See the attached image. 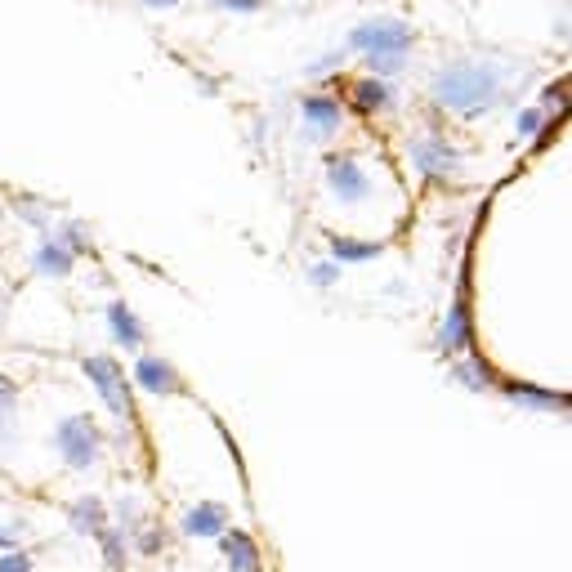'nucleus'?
<instances>
[{
	"mask_svg": "<svg viewBox=\"0 0 572 572\" xmlns=\"http://www.w3.org/2000/svg\"><path fill=\"white\" fill-rule=\"evenodd\" d=\"M519 72H505L501 63H452L429 81V94L456 117H483L514 90Z\"/></svg>",
	"mask_w": 572,
	"mask_h": 572,
	"instance_id": "obj_1",
	"label": "nucleus"
},
{
	"mask_svg": "<svg viewBox=\"0 0 572 572\" xmlns=\"http://www.w3.org/2000/svg\"><path fill=\"white\" fill-rule=\"evenodd\" d=\"M103 447H108V438H103V429L90 412L63 416V421L54 425V452H59L63 465L76 474H90L94 465L103 461Z\"/></svg>",
	"mask_w": 572,
	"mask_h": 572,
	"instance_id": "obj_2",
	"label": "nucleus"
},
{
	"mask_svg": "<svg viewBox=\"0 0 572 572\" xmlns=\"http://www.w3.org/2000/svg\"><path fill=\"white\" fill-rule=\"evenodd\" d=\"M416 32L403 23V18H371V23H358L349 32V50L367 54V59H389V54H412Z\"/></svg>",
	"mask_w": 572,
	"mask_h": 572,
	"instance_id": "obj_3",
	"label": "nucleus"
},
{
	"mask_svg": "<svg viewBox=\"0 0 572 572\" xmlns=\"http://www.w3.org/2000/svg\"><path fill=\"white\" fill-rule=\"evenodd\" d=\"M81 371H85V380H90V385L99 389L103 407H108V412L117 416L121 425L135 421V398H130L126 371H121V362H117V358H108V354H90V358H81Z\"/></svg>",
	"mask_w": 572,
	"mask_h": 572,
	"instance_id": "obj_4",
	"label": "nucleus"
},
{
	"mask_svg": "<svg viewBox=\"0 0 572 572\" xmlns=\"http://www.w3.org/2000/svg\"><path fill=\"white\" fill-rule=\"evenodd\" d=\"M327 188L336 193V202H345V206L367 202V193H371L367 175L358 170L354 157H327Z\"/></svg>",
	"mask_w": 572,
	"mask_h": 572,
	"instance_id": "obj_5",
	"label": "nucleus"
},
{
	"mask_svg": "<svg viewBox=\"0 0 572 572\" xmlns=\"http://www.w3.org/2000/svg\"><path fill=\"white\" fill-rule=\"evenodd\" d=\"M179 532L193 541H219L228 532V510L219 501H197L184 510V519H179Z\"/></svg>",
	"mask_w": 572,
	"mask_h": 572,
	"instance_id": "obj_6",
	"label": "nucleus"
},
{
	"mask_svg": "<svg viewBox=\"0 0 572 572\" xmlns=\"http://www.w3.org/2000/svg\"><path fill=\"white\" fill-rule=\"evenodd\" d=\"M135 385L143 389V394H152V398H170V394H179V389H184V380H179V371L170 367L166 358L139 354L135 358Z\"/></svg>",
	"mask_w": 572,
	"mask_h": 572,
	"instance_id": "obj_7",
	"label": "nucleus"
},
{
	"mask_svg": "<svg viewBox=\"0 0 572 572\" xmlns=\"http://www.w3.org/2000/svg\"><path fill=\"white\" fill-rule=\"evenodd\" d=\"M412 161H416V170H421V179H447L461 157H456V148L443 135H429V139L412 143Z\"/></svg>",
	"mask_w": 572,
	"mask_h": 572,
	"instance_id": "obj_8",
	"label": "nucleus"
},
{
	"mask_svg": "<svg viewBox=\"0 0 572 572\" xmlns=\"http://www.w3.org/2000/svg\"><path fill=\"white\" fill-rule=\"evenodd\" d=\"M32 269L41 273V278L63 282V278H72V269H76V255H72L68 246H63L54 233H45L41 242H36V251H32Z\"/></svg>",
	"mask_w": 572,
	"mask_h": 572,
	"instance_id": "obj_9",
	"label": "nucleus"
},
{
	"mask_svg": "<svg viewBox=\"0 0 572 572\" xmlns=\"http://www.w3.org/2000/svg\"><path fill=\"white\" fill-rule=\"evenodd\" d=\"M108 331H112V340H117L121 349H130V354H143V340H148V331H143L139 313L130 309L126 300H112V304H108Z\"/></svg>",
	"mask_w": 572,
	"mask_h": 572,
	"instance_id": "obj_10",
	"label": "nucleus"
},
{
	"mask_svg": "<svg viewBox=\"0 0 572 572\" xmlns=\"http://www.w3.org/2000/svg\"><path fill=\"white\" fill-rule=\"evenodd\" d=\"M108 523H112V514H108V505H103L99 497L68 501V528L76 532V537H99Z\"/></svg>",
	"mask_w": 572,
	"mask_h": 572,
	"instance_id": "obj_11",
	"label": "nucleus"
},
{
	"mask_svg": "<svg viewBox=\"0 0 572 572\" xmlns=\"http://www.w3.org/2000/svg\"><path fill=\"white\" fill-rule=\"evenodd\" d=\"M340 121H345V112H340L336 99H327V94L304 99V130H309L313 139H331L340 130Z\"/></svg>",
	"mask_w": 572,
	"mask_h": 572,
	"instance_id": "obj_12",
	"label": "nucleus"
},
{
	"mask_svg": "<svg viewBox=\"0 0 572 572\" xmlns=\"http://www.w3.org/2000/svg\"><path fill=\"white\" fill-rule=\"evenodd\" d=\"M219 550H224V559H228V568L233 572H260V550H255L251 532L228 528L224 537H219Z\"/></svg>",
	"mask_w": 572,
	"mask_h": 572,
	"instance_id": "obj_13",
	"label": "nucleus"
},
{
	"mask_svg": "<svg viewBox=\"0 0 572 572\" xmlns=\"http://www.w3.org/2000/svg\"><path fill=\"white\" fill-rule=\"evenodd\" d=\"M438 345H443L447 354H465V349H470V313H465V300L452 304L443 331H438Z\"/></svg>",
	"mask_w": 572,
	"mask_h": 572,
	"instance_id": "obj_14",
	"label": "nucleus"
},
{
	"mask_svg": "<svg viewBox=\"0 0 572 572\" xmlns=\"http://www.w3.org/2000/svg\"><path fill=\"white\" fill-rule=\"evenodd\" d=\"M394 85L389 81H380V76H362V81L354 85V103L362 112H389L394 108Z\"/></svg>",
	"mask_w": 572,
	"mask_h": 572,
	"instance_id": "obj_15",
	"label": "nucleus"
},
{
	"mask_svg": "<svg viewBox=\"0 0 572 572\" xmlns=\"http://www.w3.org/2000/svg\"><path fill=\"white\" fill-rule=\"evenodd\" d=\"M94 541H99V550H103V564H108L112 572H126V564H130V537H126V532L108 523Z\"/></svg>",
	"mask_w": 572,
	"mask_h": 572,
	"instance_id": "obj_16",
	"label": "nucleus"
},
{
	"mask_svg": "<svg viewBox=\"0 0 572 572\" xmlns=\"http://www.w3.org/2000/svg\"><path fill=\"white\" fill-rule=\"evenodd\" d=\"M50 233L68 246L76 260H81V255H94V233H90V224H81V219H63V224H54Z\"/></svg>",
	"mask_w": 572,
	"mask_h": 572,
	"instance_id": "obj_17",
	"label": "nucleus"
},
{
	"mask_svg": "<svg viewBox=\"0 0 572 572\" xmlns=\"http://www.w3.org/2000/svg\"><path fill=\"white\" fill-rule=\"evenodd\" d=\"M331 255L340 264H354V260H376L380 251L371 242H354V237H331Z\"/></svg>",
	"mask_w": 572,
	"mask_h": 572,
	"instance_id": "obj_18",
	"label": "nucleus"
},
{
	"mask_svg": "<svg viewBox=\"0 0 572 572\" xmlns=\"http://www.w3.org/2000/svg\"><path fill=\"white\" fill-rule=\"evenodd\" d=\"M14 211L23 215V224H32V228H41V237L50 233V211H45V202H36V197H27V193H18L14 197Z\"/></svg>",
	"mask_w": 572,
	"mask_h": 572,
	"instance_id": "obj_19",
	"label": "nucleus"
},
{
	"mask_svg": "<svg viewBox=\"0 0 572 572\" xmlns=\"http://www.w3.org/2000/svg\"><path fill=\"white\" fill-rule=\"evenodd\" d=\"M161 546H166V532H161V528H139L135 537H130V550L143 555V559H152Z\"/></svg>",
	"mask_w": 572,
	"mask_h": 572,
	"instance_id": "obj_20",
	"label": "nucleus"
},
{
	"mask_svg": "<svg viewBox=\"0 0 572 572\" xmlns=\"http://www.w3.org/2000/svg\"><path fill=\"white\" fill-rule=\"evenodd\" d=\"M112 528H121L126 537H135V532L143 528V514H139L135 497H121V501H117V523H112Z\"/></svg>",
	"mask_w": 572,
	"mask_h": 572,
	"instance_id": "obj_21",
	"label": "nucleus"
},
{
	"mask_svg": "<svg viewBox=\"0 0 572 572\" xmlns=\"http://www.w3.org/2000/svg\"><path fill=\"white\" fill-rule=\"evenodd\" d=\"M23 537H27V523L23 519H5V514H0V555H5V550H18V546H23Z\"/></svg>",
	"mask_w": 572,
	"mask_h": 572,
	"instance_id": "obj_22",
	"label": "nucleus"
},
{
	"mask_svg": "<svg viewBox=\"0 0 572 572\" xmlns=\"http://www.w3.org/2000/svg\"><path fill=\"white\" fill-rule=\"evenodd\" d=\"M546 135V108H523L519 112V139Z\"/></svg>",
	"mask_w": 572,
	"mask_h": 572,
	"instance_id": "obj_23",
	"label": "nucleus"
},
{
	"mask_svg": "<svg viewBox=\"0 0 572 572\" xmlns=\"http://www.w3.org/2000/svg\"><path fill=\"white\" fill-rule=\"evenodd\" d=\"M0 572H36V559H32V550H5L0 555Z\"/></svg>",
	"mask_w": 572,
	"mask_h": 572,
	"instance_id": "obj_24",
	"label": "nucleus"
},
{
	"mask_svg": "<svg viewBox=\"0 0 572 572\" xmlns=\"http://www.w3.org/2000/svg\"><path fill=\"white\" fill-rule=\"evenodd\" d=\"M456 376H461V380H465V385H470V389H474V394H483V389H488V376H483V371H479V367H474V358H465V362H461V367H456Z\"/></svg>",
	"mask_w": 572,
	"mask_h": 572,
	"instance_id": "obj_25",
	"label": "nucleus"
},
{
	"mask_svg": "<svg viewBox=\"0 0 572 572\" xmlns=\"http://www.w3.org/2000/svg\"><path fill=\"white\" fill-rule=\"evenodd\" d=\"M336 278H340V264H313V269H309V282L322 286V291H327V286H336Z\"/></svg>",
	"mask_w": 572,
	"mask_h": 572,
	"instance_id": "obj_26",
	"label": "nucleus"
},
{
	"mask_svg": "<svg viewBox=\"0 0 572 572\" xmlns=\"http://www.w3.org/2000/svg\"><path fill=\"white\" fill-rule=\"evenodd\" d=\"M14 407H18V385L5 376V371H0V416L14 412Z\"/></svg>",
	"mask_w": 572,
	"mask_h": 572,
	"instance_id": "obj_27",
	"label": "nucleus"
},
{
	"mask_svg": "<svg viewBox=\"0 0 572 572\" xmlns=\"http://www.w3.org/2000/svg\"><path fill=\"white\" fill-rule=\"evenodd\" d=\"M211 5L228 9V14H260V5H264V0H211Z\"/></svg>",
	"mask_w": 572,
	"mask_h": 572,
	"instance_id": "obj_28",
	"label": "nucleus"
},
{
	"mask_svg": "<svg viewBox=\"0 0 572 572\" xmlns=\"http://www.w3.org/2000/svg\"><path fill=\"white\" fill-rule=\"evenodd\" d=\"M14 443V421H9V412L0 416V470H5V447Z\"/></svg>",
	"mask_w": 572,
	"mask_h": 572,
	"instance_id": "obj_29",
	"label": "nucleus"
},
{
	"mask_svg": "<svg viewBox=\"0 0 572 572\" xmlns=\"http://www.w3.org/2000/svg\"><path fill=\"white\" fill-rule=\"evenodd\" d=\"M340 59H345V54H327V59H322V63H313V68H309V76H322L327 68H336Z\"/></svg>",
	"mask_w": 572,
	"mask_h": 572,
	"instance_id": "obj_30",
	"label": "nucleus"
},
{
	"mask_svg": "<svg viewBox=\"0 0 572 572\" xmlns=\"http://www.w3.org/2000/svg\"><path fill=\"white\" fill-rule=\"evenodd\" d=\"M143 5H148V9H175L179 0H143Z\"/></svg>",
	"mask_w": 572,
	"mask_h": 572,
	"instance_id": "obj_31",
	"label": "nucleus"
},
{
	"mask_svg": "<svg viewBox=\"0 0 572 572\" xmlns=\"http://www.w3.org/2000/svg\"><path fill=\"white\" fill-rule=\"evenodd\" d=\"M5 322H9V295H0V331H5Z\"/></svg>",
	"mask_w": 572,
	"mask_h": 572,
	"instance_id": "obj_32",
	"label": "nucleus"
},
{
	"mask_svg": "<svg viewBox=\"0 0 572 572\" xmlns=\"http://www.w3.org/2000/svg\"><path fill=\"white\" fill-rule=\"evenodd\" d=\"M0 215H5V197H0Z\"/></svg>",
	"mask_w": 572,
	"mask_h": 572,
	"instance_id": "obj_33",
	"label": "nucleus"
}]
</instances>
